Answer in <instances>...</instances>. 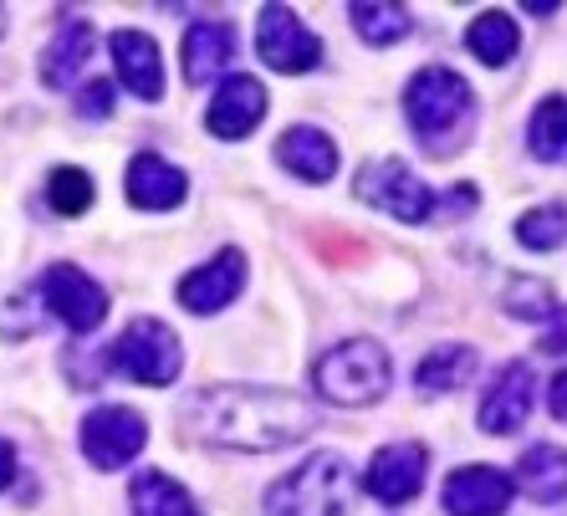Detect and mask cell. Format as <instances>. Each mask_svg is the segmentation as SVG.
I'll list each match as a JSON object with an SVG mask.
<instances>
[{
    "label": "cell",
    "instance_id": "6da1fadb",
    "mask_svg": "<svg viewBox=\"0 0 567 516\" xmlns=\"http://www.w3.org/2000/svg\"><path fill=\"white\" fill-rule=\"evenodd\" d=\"M185 430L199 445L215 451H240V455H261L297 445L317 430V410L302 394L287 389H246V384H210L195 389L179 410Z\"/></svg>",
    "mask_w": 567,
    "mask_h": 516
},
{
    "label": "cell",
    "instance_id": "7a4b0ae2",
    "mask_svg": "<svg viewBox=\"0 0 567 516\" xmlns=\"http://www.w3.org/2000/svg\"><path fill=\"white\" fill-rule=\"evenodd\" d=\"M404 118H410L414 138L424 144V154H461L465 138L475 128V93L471 82L450 66H420L404 87Z\"/></svg>",
    "mask_w": 567,
    "mask_h": 516
},
{
    "label": "cell",
    "instance_id": "3957f363",
    "mask_svg": "<svg viewBox=\"0 0 567 516\" xmlns=\"http://www.w3.org/2000/svg\"><path fill=\"white\" fill-rule=\"evenodd\" d=\"M312 384L338 410H363V404H379L389 394L394 363H389V353L373 338H348V343L328 348L312 363Z\"/></svg>",
    "mask_w": 567,
    "mask_h": 516
},
{
    "label": "cell",
    "instance_id": "277c9868",
    "mask_svg": "<svg viewBox=\"0 0 567 516\" xmlns=\"http://www.w3.org/2000/svg\"><path fill=\"white\" fill-rule=\"evenodd\" d=\"M348 506H353V471L332 451L307 455L266 491V516H348Z\"/></svg>",
    "mask_w": 567,
    "mask_h": 516
},
{
    "label": "cell",
    "instance_id": "5b68a950",
    "mask_svg": "<svg viewBox=\"0 0 567 516\" xmlns=\"http://www.w3.org/2000/svg\"><path fill=\"white\" fill-rule=\"evenodd\" d=\"M107 369L133 379V384L169 389L179 379V369H185V353H179L174 328H164L158 318H138L107 343Z\"/></svg>",
    "mask_w": 567,
    "mask_h": 516
},
{
    "label": "cell",
    "instance_id": "8992f818",
    "mask_svg": "<svg viewBox=\"0 0 567 516\" xmlns=\"http://www.w3.org/2000/svg\"><path fill=\"white\" fill-rule=\"evenodd\" d=\"M353 195L363 199V205H373V210L394 215L399 226H424V220H430V210H435V189L424 185V179L404 159H373V164H363V169H358Z\"/></svg>",
    "mask_w": 567,
    "mask_h": 516
},
{
    "label": "cell",
    "instance_id": "52a82bcc",
    "mask_svg": "<svg viewBox=\"0 0 567 516\" xmlns=\"http://www.w3.org/2000/svg\"><path fill=\"white\" fill-rule=\"evenodd\" d=\"M78 445L93 471H123V465L148 445V424H144V414L128 410V404H103V410H93L82 420Z\"/></svg>",
    "mask_w": 567,
    "mask_h": 516
},
{
    "label": "cell",
    "instance_id": "ba28073f",
    "mask_svg": "<svg viewBox=\"0 0 567 516\" xmlns=\"http://www.w3.org/2000/svg\"><path fill=\"white\" fill-rule=\"evenodd\" d=\"M256 56H261L271 72H287V78H302L322 62V37L302 27V16L287 11V6H266L261 21H256Z\"/></svg>",
    "mask_w": 567,
    "mask_h": 516
},
{
    "label": "cell",
    "instance_id": "9c48e42d",
    "mask_svg": "<svg viewBox=\"0 0 567 516\" xmlns=\"http://www.w3.org/2000/svg\"><path fill=\"white\" fill-rule=\"evenodd\" d=\"M37 297L47 302V312L62 318L72 332H93L97 322L107 318V291L97 287L82 266H66V261L47 266L37 281Z\"/></svg>",
    "mask_w": 567,
    "mask_h": 516
},
{
    "label": "cell",
    "instance_id": "30bf717a",
    "mask_svg": "<svg viewBox=\"0 0 567 516\" xmlns=\"http://www.w3.org/2000/svg\"><path fill=\"white\" fill-rule=\"evenodd\" d=\"M424 471H430V451H424L420 440H394V445H383L369 461L363 486H369V496H379L383 506H404L420 496Z\"/></svg>",
    "mask_w": 567,
    "mask_h": 516
},
{
    "label": "cell",
    "instance_id": "8fae6325",
    "mask_svg": "<svg viewBox=\"0 0 567 516\" xmlns=\"http://www.w3.org/2000/svg\"><path fill=\"white\" fill-rule=\"evenodd\" d=\"M516 496V481L496 465H461L445 476V491H440V506L450 516H502Z\"/></svg>",
    "mask_w": 567,
    "mask_h": 516
},
{
    "label": "cell",
    "instance_id": "7c38bea8",
    "mask_svg": "<svg viewBox=\"0 0 567 516\" xmlns=\"http://www.w3.org/2000/svg\"><path fill=\"white\" fill-rule=\"evenodd\" d=\"M532 394H537V373H532V363H522V358L506 363V369L491 379L486 394H481V410H475L481 430H486V435H516L532 414Z\"/></svg>",
    "mask_w": 567,
    "mask_h": 516
},
{
    "label": "cell",
    "instance_id": "4fadbf2b",
    "mask_svg": "<svg viewBox=\"0 0 567 516\" xmlns=\"http://www.w3.org/2000/svg\"><path fill=\"white\" fill-rule=\"evenodd\" d=\"M240 287H246V256H240L236 246H225L220 256H210V261L195 266V271L179 281V307L210 318V312H225V307L236 302Z\"/></svg>",
    "mask_w": 567,
    "mask_h": 516
},
{
    "label": "cell",
    "instance_id": "5bb4252c",
    "mask_svg": "<svg viewBox=\"0 0 567 516\" xmlns=\"http://www.w3.org/2000/svg\"><path fill=\"white\" fill-rule=\"evenodd\" d=\"M261 118H266V87L251 78V72H230V78L215 87L210 113H205V128L230 144V138H246Z\"/></svg>",
    "mask_w": 567,
    "mask_h": 516
},
{
    "label": "cell",
    "instance_id": "9a60e30c",
    "mask_svg": "<svg viewBox=\"0 0 567 516\" xmlns=\"http://www.w3.org/2000/svg\"><path fill=\"white\" fill-rule=\"evenodd\" d=\"M107 52H113V66H118L123 87L133 97H144V103H158L164 97V62H158V41L148 31H113L107 37Z\"/></svg>",
    "mask_w": 567,
    "mask_h": 516
},
{
    "label": "cell",
    "instance_id": "2e32d148",
    "mask_svg": "<svg viewBox=\"0 0 567 516\" xmlns=\"http://www.w3.org/2000/svg\"><path fill=\"white\" fill-rule=\"evenodd\" d=\"M123 189H128V205H138V210H174V205H185L189 179L179 164H169L164 154L144 148V154H133Z\"/></svg>",
    "mask_w": 567,
    "mask_h": 516
},
{
    "label": "cell",
    "instance_id": "e0dca14e",
    "mask_svg": "<svg viewBox=\"0 0 567 516\" xmlns=\"http://www.w3.org/2000/svg\"><path fill=\"white\" fill-rule=\"evenodd\" d=\"M93 41H97V31H93L87 16H62L52 47H47L41 62H37L41 87H72V82L82 78V62L93 56Z\"/></svg>",
    "mask_w": 567,
    "mask_h": 516
},
{
    "label": "cell",
    "instance_id": "ac0fdd59",
    "mask_svg": "<svg viewBox=\"0 0 567 516\" xmlns=\"http://www.w3.org/2000/svg\"><path fill=\"white\" fill-rule=\"evenodd\" d=\"M277 164L287 174H297L302 185H328L338 174V144L312 123H297V128H287L277 138Z\"/></svg>",
    "mask_w": 567,
    "mask_h": 516
},
{
    "label": "cell",
    "instance_id": "d6986e66",
    "mask_svg": "<svg viewBox=\"0 0 567 516\" xmlns=\"http://www.w3.org/2000/svg\"><path fill=\"white\" fill-rule=\"evenodd\" d=\"M236 56V27L230 21H195L185 31V78L210 82L215 72H225V62Z\"/></svg>",
    "mask_w": 567,
    "mask_h": 516
},
{
    "label": "cell",
    "instance_id": "ffe728a7",
    "mask_svg": "<svg viewBox=\"0 0 567 516\" xmlns=\"http://www.w3.org/2000/svg\"><path fill=\"white\" fill-rule=\"evenodd\" d=\"M516 481L542 506L567 502V451L563 445H527L516 461Z\"/></svg>",
    "mask_w": 567,
    "mask_h": 516
},
{
    "label": "cell",
    "instance_id": "44dd1931",
    "mask_svg": "<svg viewBox=\"0 0 567 516\" xmlns=\"http://www.w3.org/2000/svg\"><path fill=\"white\" fill-rule=\"evenodd\" d=\"M128 506L133 516H205L195 496L164 471H138L128 486Z\"/></svg>",
    "mask_w": 567,
    "mask_h": 516
},
{
    "label": "cell",
    "instance_id": "7402d4cb",
    "mask_svg": "<svg viewBox=\"0 0 567 516\" xmlns=\"http://www.w3.org/2000/svg\"><path fill=\"white\" fill-rule=\"evenodd\" d=\"M471 373H475V348L450 343V348H430V353H424V363L414 369V384H420L424 399H435V394H455V389H465L471 384Z\"/></svg>",
    "mask_w": 567,
    "mask_h": 516
},
{
    "label": "cell",
    "instance_id": "603a6c76",
    "mask_svg": "<svg viewBox=\"0 0 567 516\" xmlns=\"http://www.w3.org/2000/svg\"><path fill=\"white\" fill-rule=\"evenodd\" d=\"M527 148L542 164H567V97L547 93L527 118Z\"/></svg>",
    "mask_w": 567,
    "mask_h": 516
},
{
    "label": "cell",
    "instance_id": "cb8c5ba5",
    "mask_svg": "<svg viewBox=\"0 0 567 516\" xmlns=\"http://www.w3.org/2000/svg\"><path fill=\"white\" fill-rule=\"evenodd\" d=\"M465 47L486 66H506L516 56V47H522V31H516V21L506 11H481L471 21V31H465Z\"/></svg>",
    "mask_w": 567,
    "mask_h": 516
},
{
    "label": "cell",
    "instance_id": "d4e9b609",
    "mask_svg": "<svg viewBox=\"0 0 567 516\" xmlns=\"http://www.w3.org/2000/svg\"><path fill=\"white\" fill-rule=\"evenodd\" d=\"M348 16H353V31L369 47H394L414 31V16L404 6H383V0H358V6H348Z\"/></svg>",
    "mask_w": 567,
    "mask_h": 516
},
{
    "label": "cell",
    "instance_id": "484cf974",
    "mask_svg": "<svg viewBox=\"0 0 567 516\" xmlns=\"http://www.w3.org/2000/svg\"><path fill=\"white\" fill-rule=\"evenodd\" d=\"M502 307L512 312V318H522V322H547V318H557V297H553V287L542 277H516L512 287H506V297H502Z\"/></svg>",
    "mask_w": 567,
    "mask_h": 516
},
{
    "label": "cell",
    "instance_id": "4316f807",
    "mask_svg": "<svg viewBox=\"0 0 567 516\" xmlns=\"http://www.w3.org/2000/svg\"><path fill=\"white\" fill-rule=\"evenodd\" d=\"M47 205H52L56 215H66V220L93 210V179H87V169H72V164L52 169V179H47Z\"/></svg>",
    "mask_w": 567,
    "mask_h": 516
},
{
    "label": "cell",
    "instance_id": "83f0119b",
    "mask_svg": "<svg viewBox=\"0 0 567 516\" xmlns=\"http://www.w3.org/2000/svg\"><path fill=\"white\" fill-rule=\"evenodd\" d=\"M516 240L527 246V251H557L567 240V210L563 205H537L516 220Z\"/></svg>",
    "mask_w": 567,
    "mask_h": 516
},
{
    "label": "cell",
    "instance_id": "f1b7e54d",
    "mask_svg": "<svg viewBox=\"0 0 567 516\" xmlns=\"http://www.w3.org/2000/svg\"><path fill=\"white\" fill-rule=\"evenodd\" d=\"M78 118H87V123H103V118H113V82H87L78 93Z\"/></svg>",
    "mask_w": 567,
    "mask_h": 516
},
{
    "label": "cell",
    "instance_id": "f546056e",
    "mask_svg": "<svg viewBox=\"0 0 567 516\" xmlns=\"http://www.w3.org/2000/svg\"><path fill=\"white\" fill-rule=\"evenodd\" d=\"M547 404H553V420H563V424H567V369H557V373H553Z\"/></svg>",
    "mask_w": 567,
    "mask_h": 516
},
{
    "label": "cell",
    "instance_id": "4dcf8cb0",
    "mask_svg": "<svg viewBox=\"0 0 567 516\" xmlns=\"http://www.w3.org/2000/svg\"><path fill=\"white\" fill-rule=\"evenodd\" d=\"M542 353H567V307H557V328L542 338Z\"/></svg>",
    "mask_w": 567,
    "mask_h": 516
},
{
    "label": "cell",
    "instance_id": "1f68e13d",
    "mask_svg": "<svg viewBox=\"0 0 567 516\" xmlns=\"http://www.w3.org/2000/svg\"><path fill=\"white\" fill-rule=\"evenodd\" d=\"M11 476H16V445L11 440H0V491L11 486Z\"/></svg>",
    "mask_w": 567,
    "mask_h": 516
},
{
    "label": "cell",
    "instance_id": "d6a6232c",
    "mask_svg": "<svg viewBox=\"0 0 567 516\" xmlns=\"http://www.w3.org/2000/svg\"><path fill=\"white\" fill-rule=\"evenodd\" d=\"M0 31H6V6H0Z\"/></svg>",
    "mask_w": 567,
    "mask_h": 516
}]
</instances>
